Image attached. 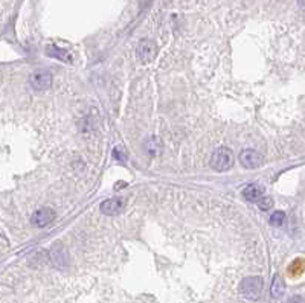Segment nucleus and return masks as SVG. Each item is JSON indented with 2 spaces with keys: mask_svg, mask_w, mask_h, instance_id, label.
<instances>
[{
  "mask_svg": "<svg viewBox=\"0 0 305 303\" xmlns=\"http://www.w3.org/2000/svg\"><path fill=\"white\" fill-rule=\"evenodd\" d=\"M55 219V212L49 207H43L34 212V215L31 217V221L34 226L37 227H46Z\"/></svg>",
  "mask_w": 305,
  "mask_h": 303,
  "instance_id": "39448f33",
  "label": "nucleus"
},
{
  "mask_svg": "<svg viewBox=\"0 0 305 303\" xmlns=\"http://www.w3.org/2000/svg\"><path fill=\"white\" fill-rule=\"evenodd\" d=\"M286 221V213L284 212H281V210H276L272 213V217H270V224H272L273 227H279L282 226Z\"/></svg>",
  "mask_w": 305,
  "mask_h": 303,
  "instance_id": "ddd939ff",
  "label": "nucleus"
},
{
  "mask_svg": "<svg viewBox=\"0 0 305 303\" xmlns=\"http://www.w3.org/2000/svg\"><path fill=\"white\" fill-rule=\"evenodd\" d=\"M136 53H138V58H139L141 63H144V64L151 63L156 58V55H157V46H156V43L153 40H142L138 44Z\"/></svg>",
  "mask_w": 305,
  "mask_h": 303,
  "instance_id": "20e7f679",
  "label": "nucleus"
},
{
  "mask_svg": "<svg viewBox=\"0 0 305 303\" xmlns=\"http://www.w3.org/2000/svg\"><path fill=\"white\" fill-rule=\"evenodd\" d=\"M240 163L246 169H255V168L261 165V155L255 150H244L240 152Z\"/></svg>",
  "mask_w": 305,
  "mask_h": 303,
  "instance_id": "423d86ee",
  "label": "nucleus"
},
{
  "mask_svg": "<svg viewBox=\"0 0 305 303\" xmlns=\"http://www.w3.org/2000/svg\"><path fill=\"white\" fill-rule=\"evenodd\" d=\"M29 85L37 92H44L52 85V75L44 70H37L29 75Z\"/></svg>",
  "mask_w": 305,
  "mask_h": 303,
  "instance_id": "7ed1b4c3",
  "label": "nucleus"
},
{
  "mask_svg": "<svg viewBox=\"0 0 305 303\" xmlns=\"http://www.w3.org/2000/svg\"><path fill=\"white\" fill-rule=\"evenodd\" d=\"M145 150L150 155H159L162 151V142L157 137H148L145 140Z\"/></svg>",
  "mask_w": 305,
  "mask_h": 303,
  "instance_id": "9b49d317",
  "label": "nucleus"
},
{
  "mask_svg": "<svg viewBox=\"0 0 305 303\" xmlns=\"http://www.w3.org/2000/svg\"><path fill=\"white\" fill-rule=\"evenodd\" d=\"M233 165V154L228 148H218L211 157V166L218 172L231 169Z\"/></svg>",
  "mask_w": 305,
  "mask_h": 303,
  "instance_id": "f257e3e1",
  "label": "nucleus"
},
{
  "mask_svg": "<svg viewBox=\"0 0 305 303\" xmlns=\"http://www.w3.org/2000/svg\"><path fill=\"white\" fill-rule=\"evenodd\" d=\"M256 203H258V207L261 210H270V209H272V206H273V200L270 197H261L256 201Z\"/></svg>",
  "mask_w": 305,
  "mask_h": 303,
  "instance_id": "2eb2a0df",
  "label": "nucleus"
},
{
  "mask_svg": "<svg viewBox=\"0 0 305 303\" xmlns=\"http://www.w3.org/2000/svg\"><path fill=\"white\" fill-rule=\"evenodd\" d=\"M46 52H48L49 57H54V58H56V60L63 61V63H72V57H71V53L67 52V50H64V49H60V48L54 46V44H51V46H48Z\"/></svg>",
  "mask_w": 305,
  "mask_h": 303,
  "instance_id": "1a4fd4ad",
  "label": "nucleus"
},
{
  "mask_svg": "<svg viewBox=\"0 0 305 303\" xmlns=\"http://www.w3.org/2000/svg\"><path fill=\"white\" fill-rule=\"evenodd\" d=\"M113 157H115V160H119V162H126L127 160V154H126V150L122 147H116L113 150Z\"/></svg>",
  "mask_w": 305,
  "mask_h": 303,
  "instance_id": "dca6fc26",
  "label": "nucleus"
},
{
  "mask_svg": "<svg viewBox=\"0 0 305 303\" xmlns=\"http://www.w3.org/2000/svg\"><path fill=\"white\" fill-rule=\"evenodd\" d=\"M51 259H52V264L58 268H64L67 265V253L61 244L56 242L54 245V249L51 250Z\"/></svg>",
  "mask_w": 305,
  "mask_h": 303,
  "instance_id": "0eeeda50",
  "label": "nucleus"
},
{
  "mask_svg": "<svg viewBox=\"0 0 305 303\" xmlns=\"http://www.w3.org/2000/svg\"><path fill=\"white\" fill-rule=\"evenodd\" d=\"M122 209V201L116 200V198H111V200H106L101 203V212L104 213V215H118Z\"/></svg>",
  "mask_w": 305,
  "mask_h": 303,
  "instance_id": "6e6552de",
  "label": "nucleus"
},
{
  "mask_svg": "<svg viewBox=\"0 0 305 303\" xmlns=\"http://www.w3.org/2000/svg\"><path fill=\"white\" fill-rule=\"evenodd\" d=\"M284 289H286V285H284V280H282L279 276H275L273 277V282H272V288H270V293L275 299L281 297L284 294Z\"/></svg>",
  "mask_w": 305,
  "mask_h": 303,
  "instance_id": "f8f14e48",
  "label": "nucleus"
},
{
  "mask_svg": "<svg viewBox=\"0 0 305 303\" xmlns=\"http://www.w3.org/2000/svg\"><path fill=\"white\" fill-rule=\"evenodd\" d=\"M240 291L246 299H258L263 291V279L258 276H249L243 279Z\"/></svg>",
  "mask_w": 305,
  "mask_h": 303,
  "instance_id": "f03ea898",
  "label": "nucleus"
},
{
  "mask_svg": "<svg viewBox=\"0 0 305 303\" xmlns=\"http://www.w3.org/2000/svg\"><path fill=\"white\" fill-rule=\"evenodd\" d=\"M243 197L247 200V201H252V203H256V201L264 197L263 195V189L259 187L258 185H249L247 187H244L243 190Z\"/></svg>",
  "mask_w": 305,
  "mask_h": 303,
  "instance_id": "9d476101",
  "label": "nucleus"
},
{
  "mask_svg": "<svg viewBox=\"0 0 305 303\" xmlns=\"http://www.w3.org/2000/svg\"><path fill=\"white\" fill-rule=\"evenodd\" d=\"M304 268H305V261L302 259H296L295 262H293L290 267H288V271L291 274H301L304 271Z\"/></svg>",
  "mask_w": 305,
  "mask_h": 303,
  "instance_id": "4468645a",
  "label": "nucleus"
},
{
  "mask_svg": "<svg viewBox=\"0 0 305 303\" xmlns=\"http://www.w3.org/2000/svg\"><path fill=\"white\" fill-rule=\"evenodd\" d=\"M288 303H304V300L301 297H293Z\"/></svg>",
  "mask_w": 305,
  "mask_h": 303,
  "instance_id": "f3484780",
  "label": "nucleus"
}]
</instances>
